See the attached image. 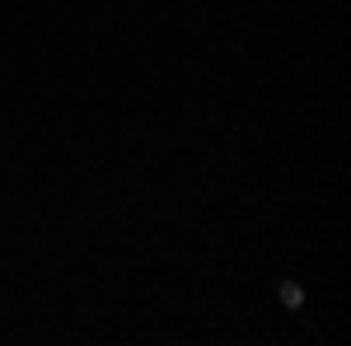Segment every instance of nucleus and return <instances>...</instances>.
<instances>
[{
  "mask_svg": "<svg viewBox=\"0 0 351 346\" xmlns=\"http://www.w3.org/2000/svg\"><path fill=\"white\" fill-rule=\"evenodd\" d=\"M276 295H281L286 309H300V304H304V291H300L295 281H281V291H276Z\"/></svg>",
  "mask_w": 351,
  "mask_h": 346,
  "instance_id": "f257e3e1",
  "label": "nucleus"
}]
</instances>
